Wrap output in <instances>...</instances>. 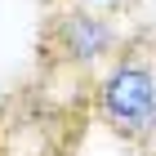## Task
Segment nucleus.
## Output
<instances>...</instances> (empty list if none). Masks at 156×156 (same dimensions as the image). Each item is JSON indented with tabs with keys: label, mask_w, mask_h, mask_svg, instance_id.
<instances>
[{
	"label": "nucleus",
	"mask_w": 156,
	"mask_h": 156,
	"mask_svg": "<svg viewBox=\"0 0 156 156\" xmlns=\"http://www.w3.org/2000/svg\"><path fill=\"white\" fill-rule=\"evenodd\" d=\"M94 120L129 147L156 143V31L125 36L120 54L94 76Z\"/></svg>",
	"instance_id": "obj_1"
},
{
	"label": "nucleus",
	"mask_w": 156,
	"mask_h": 156,
	"mask_svg": "<svg viewBox=\"0 0 156 156\" xmlns=\"http://www.w3.org/2000/svg\"><path fill=\"white\" fill-rule=\"evenodd\" d=\"M125 45V31L116 18L103 9H85V5H62L45 18L40 27V54L54 72H89L98 76Z\"/></svg>",
	"instance_id": "obj_2"
},
{
	"label": "nucleus",
	"mask_w": 156,
	"mask_h": 156,
	"mask_svg": "<svg viewBox=\"0 0 156 156\" xmlns=\"http://www.w3.org/2000/svg\"><path fill=\"white\" fill-rule=\"evenodd\" d=\"M72 5H85V9H103V13H112L116 5H125V0H72Z\"/></svg>",
	"instance_id": "obj_3"
}]
</instances>
